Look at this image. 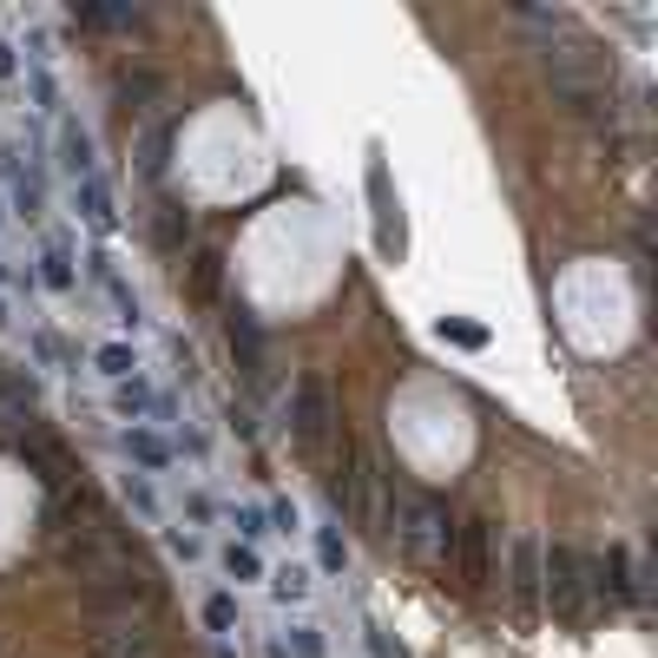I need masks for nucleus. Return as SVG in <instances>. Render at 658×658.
Returning a JSON list of instances; mask_svg holds the SVG:
<instances>
[{"label":"nucleus","instance_id":"obj_1","mask_svg":"<svg viewBox=\"0 0 658 658\" xmlns=\"http://www.w3.org/2000/svg\"><path fill=\"white\" fill-rule=\"evenodd\" d=\"M587 573H593V567H587L580 547H567V540L547 547V593H554V613H560L567 626L587 620Z\"/></svg>","mask_w":658,"mask_h":658},{"label":"nucleus","instance_id":"obj_2","mask_svg":"<svg viewBox=\"0 0 658 658\" xmlns=\"http://www.w3.org/2000/svg\"><path fill=\"white\" fill-rule=\"evenodd\" d=\"M330 422H336V415H330V389H323L316 376H303V382L290 389V435H297L303 448H323V442H330Z\"/></svg>","mask_w":658,"mask_h":658},{"label":"nucleus","instance_id":"obj_3","mask_svg":"<svg viewBox=\"0 0 658 658\" xmlns=\"http://www.w3.org/2000/svg\"><path fill=\"white\" fill-rule=\"evenodd\" d=\"M448 560H455V580L468 593H481L488 587V521H461L448 534Z\"/></svg>","mask_w":658,"mask_h":658},{"label":"nucleus","instance_id":"obj_4","mask_svg":"<svg viewBox=\"0 0 658 658\" xmlns=\"http://www.w3.org/2000/svg\"><path fill=\"white\" fill-rule=\"evenodd\" d=\"M224 330H231V356H237V369L257 382V376H264V330L250 323V310H231Z\"/></svg>","mask_w":658,"mask_h":658},{"label":"nucleus","instance_id":"obj_5","mask_svg":"<svg viewBox=\"0 0 658 658\" xmlns=\"http://www.w3.org/2000/svg\"><path fill=\"white\" fill-rule=\"evenodd\" d=\"M600 587H613L620 600H639V580H633V567H626V547H613V554L600 560Z\"/></svg>","mask_w":658,"mask_h":658},{"label":"nucleus","instance_id":"obj_6","mask_svg":"<svg viewBox=\"0 0 658 658\" xmlns=\"http://www.w3.org/2000/svg\"><path fill=\"white\" fill-rule=\"evenodd\" d=\"M218 277H224V257H218V250H198V264H191V290H198V297H218Z\"/></svg>","mask_w":658,"mask_h":658}]
</instances>
